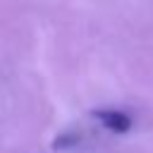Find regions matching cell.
Masks as SVG:
<instances>
[{
    "instance_id": "cell-1",
    "label": "cell",
    "mask_w": 153,
    "mask_h": 153,
    "mask_svg": "<svg viewBox=\"0 0 153 153\" xmlns=\"http://www.w3.org/2000/svg\"><path fill=\"white\" fill-rule=\"evenodd\" d=\"M93 120H98L100 127L112 131V134H124L131 129V117L122 110H96Z\"/></svg>"
}]
</instances>
